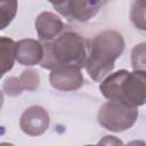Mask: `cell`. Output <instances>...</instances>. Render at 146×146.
<instances>
[{"instance_id":"1","label":"cell","mask_w":146,"mask_h":146,"mask_svg":"<svg viewBox=\"0 0 146 146\" xmlns=\"http://www.w3.org/2000/svg\"><path fill=\"white\" fill-rule=\"evenodd\" d=\"M123 49V38L114 30L104 31L90 40L84 65L90 78L96 82H100L108 75Z\"/></svg>"},{"instance_id":"2","label":"cell","mask_w":146,"mask_h":146,"mask_svg":"<svg viewBox=\"0 0 146 146\" xmlns=\"http://www.w3.org/2000/svg\"><path fill=\"white\" fill-rule=\"evenodd\" d=\"M87 50L83 38L76 32L66 31L43 44L41 67L52 70L59 66L82 68L86 65Z\"/></svg>"},{"instance_id":"3","label":"cell","mask_w":146,"mask_h":146,"mask_svg":"<svg viewBox=\"0 0 146 146\" xmlns=\"http://www.w3.org/2000/svg\"><path fill=\"white\" fill-rule=\"evenodd\" d=\"M145 71L128 72L121 70L106 75L102 80L99 90L108 100L138 107L145 104Z\"/></svg>"},{"instance_id":"4","label":"cell","mask_w":146,"mask_h":146,"mask_svg":"<svg viewBox=\"0 0 146 146\" xmlns=\"http://www.w3.org/2000/svg\"><path fill=\"white\" fill-rule=\"evenodd\" d=\"M138 117L137 107H132L119 102L108 100L98 112L99 123L107 130L119 132L133 125Z\"/></svg>"},{"instance_id":"5","label":"cell","mask_w":146,"mask_h":146,"mask_svg":"<svg viewBox=\"0 0 146 146\" xmlns=\"http://www.w3.org/2000/svg\"><path fill=\"white\" fill-rule=\"evenodd\" d=\"M106 0H65L55 9L70 21L86 22L92 18Z\"/></svg>"},{"instance_id":"6","label":"cell","mask_w":146,"mask_h":146,"mask_svg":"<svg viewBox=\"0 0 146 146\" xmlns=\"http://www.w3.org/2000/svg\"><path fill=\"white\" fill-rule=\"evenodd\" d=\"M49 80L54 88L63 91H72L79 89L82 86L83 75L78 67L59 66L51 70Z\"/></svg>"},{"instance_id":"7","label":"cell","mask_w":146,"mask_h":146,"mask_svg":"<svg viewBox=\"0 0 146 146\" xmlns=\"http://www.w3.org/2000/svg\"><path fill=\"white\" fill-rule=\"evenodd\" d=\"M48 125V113L40 106H32L27 108L21 116V128L30 136H39L43 133Z\"/></svg>"},{"instance_id":"8","label":"cell","mask_w":146,"mask_h":146,"mask_svg":"<svg viewBox=\"0 0 146 146\" xmlns=\"http://www.w3.org/2000/svg\"><path fill=\"white\" fill-rule=\"evenodd\" d=\"M64 24L62 19L49 11L42 13L35 19V30L38 32L39 38L42 41H50L59 35L63 31Z\"/></svg>"},{"instance_id":"9","label":"cell","mask_w":146,"mask_h":146,"mask_svg":"<svg viewBox=\"0 0 146 146\" xmlns=\"http://www.w3.org/2000/svg\"><path fill=\"white\" fill-rule=\"evenodd\" d=\"M43 56V46L35 40L24 39L16 43V59L22 65L39 64Z\"/></svg>"},{"instance_id":"10","label":"cell","mask_w":146,"mask_h":146,"mask_svg":"<svg viewBox=\"0 0 146 146\" xmlns=\"http://www.w3.org/2000/svg\"><path fill=\"white\" fill-rule=\"evenodd\" d=\"M16 59V42L13 39L0 36V79L13 68Z\"/></svg>"},{"instance_id":"11","label":"cell","mask_w":146,"mask_h":146,"mask_svg":"<svg viewBox=\"0 0 146 146\" xmlns=\"http://www.w3.org/2000/svg\"><path fill=\"white\" fill-rule=\"evenodd\" d=\"M17 0H0V30L7 27L17 13Z\"/></svg>"},{"instance_id":"12","label":"cell","mask_w":146,"mask_h":146,"mask_svg":"<svg viewBox=\"0 0 146 146\" xmlns=\"http://www.w3.org/2000/svg\"><path fill=\"white\" fill-rule=\"evenodd\" d=\"M21 86L23 89H27V90H34L35 88H38L39 82H40V78L38 72L33 71V70H26L22 72V75L18 78Z\"/></svg>"},{"instance_id":"13","label":"cell","mask_w":146,"mask_h":146,"mask_svg":"<svg viewBox=\"0 0 146 146\" xmlns=\"http://www.w3.org/2000/svg\"><path fill=\"white\" fill-rule=\"evenodd\" d=\"M132 66L136 71H145V43H140L133 49Z\"/></svg>"},{"instance_id":"14","label":"cell","mask_w":146,"mask_h":146,"mask_svg":"<svg viewBox=\"0 0 146 146\" xmlns=\"http://www.w3.org/2000/svg\"><path fill=\"white\" fill-rule=\"evenodd\" d=\"M3 89L6 90V92L10 96H16V95H19L23 90L22 86H21V82H19V79L18 78H9L5 81V84H3Z\"/></svg>"},{"instance_id":"15","label":"cell","mask_w":146,"mask_h":146,"mask_svg":"<svg viewBox=\"0 0 146 146\" xmlns=\"http://www.w3.org/2000/svg\"><path fill=\"white\" fill-rule=\"evenodd\" d=\"M2 104H3V95H2V92L0 91V110H1Z\"/></svg>"}]
</instances>
